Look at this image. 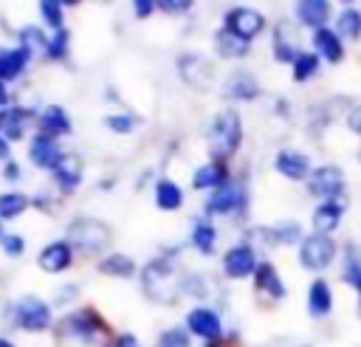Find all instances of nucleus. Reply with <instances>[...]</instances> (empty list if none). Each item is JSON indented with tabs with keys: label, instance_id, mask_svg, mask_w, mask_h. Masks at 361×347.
<instances>
[{
	"label": "nucleus",
	"instance_id": "603ef678",
	"mask_svg": "<svg viewBox=\"0 0 361 347\" xmlns=\"http://www.w3.org/2000/svg\"><path fill=\"white\" fill-rule=\"evenodd\" d=\"M0 347H17L11 339H6V336H0Z\"/></svg>",
	"mask_w": 361,
	"mask_h": 347
},
{
	"label": "nucleus",
	"instance_id": "c9c22d12",
	"mask_svg": "<svg viewBox=\"0 0 361 347\" xmlns=\"http://www.w3.org/2000/svg\"><path fill=\"white\" fill-rule=\"evenodd\" d=\"M17 45H23V48L31 51V54H45V48H48V34H45V28H39V25H25V28L17 31Z\"/></svg>",
	"mask_w": 361,
	"mask_h": 347
},
{
	"label": "nucleus",
	"instance_id": "6e6d98bb",
	"mask_svg": "<svg viewBox=\"0 0 361 347\" xmlns=\"http://www.w3.org/2000/svg\"><path fill=\"white\" fill-rule=\"evenodd\" d=\"M341 3H344V6H355V0H341Z\"/></svg>",
	"mask_w": 361,
	"mask_h": 347
},
{
	"label": "nucleus",
	"instance_id": "2f4dec72",
	"mask_svg": "<svg viewBox=\"0 0 361 347\" xmlns=\"http://www.w3.org/2000/svg\"><path fill=\"white\" fill-rule=\"evenodd\" d=\"M28 118H31V113L23 107H14V104L0 107V135H6L8 141H20L25 135Z\"/></svg>",
	"mask_w": 361,
	"mask_h": 347
},
{
	"label": "nucleus",
	"instance_id": "7c9ffc66",
	"mask_svg": "<svg viewBox=\"0 0 361 347\" xmlns=\"http://www.w3.org/2000/svg\"><path fill=\"white\" fill-rule=\"evenodd\" d=\"M214 51L223 56V59H245L251 54V42H245L243 37L231 34L228 28H217L214 31Z\"/></svg>",
	"mask_w": 361,
	"mask_h": 347
},
{
	"label": "nucleus",
	"instance_id": "f257e3e1",
	"mask_svg": "<svg viewBox=\"0 0 361 347\" xmlns=\"http://www.w3.org/2000/svg\"><path fill=\"white\" fill-rule=\"evenodd\" d=\"M180 276H183V274L178 271L172 254L152 257V260L138 271L141 293H144L152 305H175V302L183 296Z\"/></svg>",
	"mask_w": 361,
	"mask_h": 347
},
{
	"label": "nucleus",
	"instance_id": "dca6fc26",
	"mask_svg": "<svg viewBox=\"0 0 361 347\" xmlns=\"http://www.w3.org/2000/svg\"><path fill=\"white\" fill-rule=\"evenodd\" d=\"M73 245L68 240H51L37 254V268L45 274H62L73 265Z\"/></svg>",
	"mask_w": 361,
	"mask_h": 347
},
{
	"label": "nucleus",
	"instance_id": "79ce46f5",
	"mask_svg": "<svg viewBox=\"0 0 361 347\" xmlns=\"http://www.w3.org/2000/svg\"><path fill=\"white\" fill-rule=\"evenodd\" d=\"M152 347H192V333L183 324L166 327V330L158 333V339H155Z\"/></svg>",
	"mask_w": 361,
	"mask_h": 347
},
{
	"label": "nucleus",
	"instance_id": "8fccbe9b",
	"mask_svg": "<svg viewBox=\"0 0 361 347\" xmlns=\"http://www.w3.org/2000/svg\"><path fill=\"white\" fill-rule=\"evenodd\" d=\"M0 161H3V164L11 161V141H8L6 135H0Z\"/></svg>",
	"mask_w": 361,
	"mask_h": 347
},
{
	"label": "nucleus",
	"instance_id": "cd10ccee",
	"mask_svg": "<svg viewBox=\"0 0 361 347\" xmlns=\"http://www.w3.org/2000/svg\"><path fill=\"white\" fill-rule=\"evenodd\" d=\"M31 51H25L23 45H14V48H0V79L3 82H14L23 76V71L28 68L31 62Z\"/></svg>",
	"mask_w": 361,
	"mask_h": 347
},
{
	"label": "nucleus",
	"instance_id": "3c124183",
	"mask_svg": "<svg viewBox=\"0 0 361 347\" xmlns=\"http://www.w3.org/2000/svg\"><path fill=\"white\" fill-rule=\"evenodd\" d=\"M8 99H11V93H8V82L0 79V107H8Z\"/></svg>",
	"mask_w": 361,
	"mask_h": 347
},
{
	"label": "nucleus",
	"instance_id": "bb28decb",
	"mask_svg": "<svg viewBox=\"0 0 361 347\" xmlns=\"http://www.w3.org/2000/svg\"><path fill=\"white\" fill-rule=\"evenodd\" d=\"M186 195H183V186L172 178H158L152 183V203L161 209V212H178L183 206Z\"/></svg>",
	"mask_w": 361,
	"mask_h": 347
},
{
	"label": "nucleus",
	"instance_id": "1a4fd4ad",
	"mask_svg": "<svg viewBox=\"0 0 361 347\" xmlns=\"http://www.w3.org/2000/svg\"><path fill=\"white\" fill-rule=\"evenodd\" d=\"M305 189L316 200H344L347 175L338 164H319V166H313L310 178L305 181Z\"/></svg>",
	"mask_w": 361,
	"mask_h": 347
},
{
	"label": "nucleus",
	"instance_id": "39448f33",
	"mask_svg": "<svg viewBox=\"0 0 361 347\" xmlns=\"http://www.w3.org/2000/svg\"><path fill=\"white\" fill-rule=\"evenodd\" d=\"M206 217H234L243 220L248 212V186L243 178H231L228 183L212 189L206 195Z\"/></svg>",
	"mask_w": 361,
	"mask_h": 347
},
{
	"label": "nucleus",
	"instance_id": "9b49d317",
	"mask_svg": "<svg viewBox=\"0 0 361 347\" xmlns=\"http://www.w3.org/2000/svg\"><path fill=\"white\" fill-rule=\"evenodd\" d=\"M223 28H228L231 34L243 37L245 42H254L265 28H268V20L259 8L254 6H231L226 14H223Z\"/></svg>",
	"mask_w": 361,
	"mask_h": 347
},
{
	"label": "nucleus",
	"instance_id": "4468645a",
	"mask_svg": "<svg viewBox=\"0 0 361 347\" xmlns=\"http://www.w3.org/2000/svg\"><path fill=\"white\" fill-rule=\"evenodd\" d=\"M310 45H313V51L319 54V59L327 62V65H341V62L347 59V42H344V39L338 37V31L330 28V25L316 28V31L310 34Z\"/></svg>",
	"mask_w": 361,
	"mask_h": 347
},
{
	"label": "nucleus",
	"instance_id": "4c0bfd02",
	"mask_svg": "<svg viewBox=\"0 0 361 347\" xmlns=\"http://www.w3.org/2000/svg\"><path fill=\"white\" fill-rule=\"evenodd\" d=\"M274 237H276V245H296L305 240V229L299 220H279L274 223Z\"/></svg>",
	"mask_w": 361,
	"mask_h": 347
},
{
	"label": "nucleus",
	"instance_id": "7ed1b4c3",
	"mask_svg": "<svg viewBox=\"0 0 361 347\" xmlns=\"http://www.w3.org/2000/svg\"><path fill=\"white\" fill-rule=\"evenodd\" d=\"M243 144V116L234 107H223L212 116L206 130V147L212 161H228Z\"/></svg>",
	"mask_w": 361,
	"mask_h": 347
},
{
	"label": "nucleus",
	"instance_id": "72a5a7b5",
	"mask_svg": "<svg viewBox=\"0 0 361 347\" xmlns=\"http://www.w3.org/2000/svg\"><path fill=\"white\" fill-rule=\"evenodd\" d=\"M319 68H322L319 54H316V51H302V54L293 59V65H290V79H293L296 85H305V82H310L313 76H319Z\"/></svg>",
	"mask_w": 361,
	"mask_h": 347
},
{
	"label": "nucleus",
	"instance_id": "20e7f679",
	"mask_svg": "<svg viewBox=\"0 0 361 347\" xmlns=\"http://www.w3.org/2000/svg\"><path fill=\"white\" fill-rule=\"evenodd\" d=\"M56 336L73 347H102L107 339V322L93 308H79L56 322Z\"/></svg>",
	"mask_w": 361,
	"mask_h": 347
},
{
	"label": "nucleus",
	"instance_id": "4d7b16f0",
	"mask_svg": "<svg viewBox=\"0 0 361 347\" xmlns=\"http://www.w3.org/2000/svg\"><path fill=\"white\" fill-rule=\"evenodd\" d=\"M358 319H361V305H358Z\"/></svg>",
	"mask_w": 361,
	"mask_h": 347
},
{
	"label": "nucleus",
	"instance_id": "37998d69",
	"mask_svg": "<svg viewBox=\"0 0 361 347\" xmlns=\"http://www.w3.org/2000/svg\"><path fill=\"white\" fill-rule=\"evenodd\" d=\"M0 248H3V254H6L8 260H17V257H23V251H25V237L8 231V234L0 240Z\"/></svg>",
	"mask_w": 361,
	"mask_h": 347
},
{
	"label": "nucleus",
	"instance_id": "f3484780",
	"mask_svg": "<svg viewBox=\"0 0 361 347\" xmlns=\"http://www.w3.org/2000/svg\"><path fill=\"white\" fill-rule=\"evenodd\" d=\"M259 93H262V87L251 71H231L223 82V96L237 104H248V102L259 99Z\"/></svg>",
	"mask_w": 361,
	"mask_h": 347
},
{
	"label": "nucleus",
	"instance_id": "9d476101",
	"mask_svg": "<svg viewBox=\"0 0 361 347\" xmlns=\"http://www.w3.org/2000/svg\"><path fill=\"white\" fill-rule=\"evenodd\" d=\"M257 265H259V251H257L254 245L243 243V240L234 243V245H228V248L223 251V257H220L223 276H226V279H234V282L254 276Z\"/></svg>",
	"mask_w": 361,
	"mask_h": 347
},
{
	"label": "nucleus",
	"instance_id": "6e6552de",
	"mask_svg": "<svg viewBox=\"0 0 361 347\" xmlns=\"http://www.w3.org/2000/svg\"><path fill=\"white\" fill-rule=\"evenodd\" d=\"M175 68H178V76L186 87L197 90V93H206L214 87L217 82V71H214V62L197 51H183L178 59H175Z\"/></svg>",
	"mask_w": 361,
	"mask_h": 347
},
{
	"label": "nucleus",
	"instance_id": "f8f14e48",
	"mask_svg": "<svg viewBox=\"0 0 361 347\" xmlns=\"http://www.w3.org/2000/svg\"><path fill=\"white\" fill-rule=\"evenodd\" d=\"M183 327H186L195 339H200L203 344H214V341L223 339V319H220V313H217L214 308H209V305H195V308L186 313Z\"/></svg>",
	"mask_w": 361,
	"mask_h": 347
},
{
	"label": "nucleus",
	"instance_id": "58836bf2",
	"mask_svg": "<svg viewBox=\"0 0 361 347\" xmlns=\"http://www.w3.org/2000/svg\"><path fill=\"white\" fill-rule=\"evenodd\" d=\"M37 8H39V20L45 28L51 31L65 28V6L59 0H37Z\"/></svg>",
	"mask_w": 361,
	"mask_h": 347
},
{
	"label": "nucleus",
	"instance_id": "a18cd8bd",
	"mask_svg": "<svg viewBox=\"0 0 361 347\" xmlns=\"http://www.w3.org/2000/svg\"><path fill=\"white\" fill-rule=\"evenodd\" d=\"M344 127H347L353 135H358V138H361V102H358V104H353V107L347 110V116H344Z\"/></svg>",
	"mask_w": 361,
	"mask_h": 347
},
{
	"label": "nucleus",
	"instance_id": "6ab92c4d",
	"mask_svg": "<svg viewBox=\"0 0 361 347\" xmlns=\"http://www.w3.org/2000/svg\"><path fill=\"white\" fill-rule=\"evenodd\" d=\"M54 178V186L62 192V195H73L85 178V161L76 155V152H65L62 161L56 164V169L51 172Z\"/></svg>",
	"mask_w": 361,
	"mask_h": 347
},
{
	"label": "nucleus",
	"instance_id": "a211bd4d",
	"mask_svg": "<svg viewBox=\"0 0 361 347\" xmlns=\"http://www.w3.org/2000/svg\"><path fill=\"white\" fill-rule=\"evenodd\" d=\"M293 20L302 28H324L333 20V3L330 0H293Z\"/></svg>",
	"mask_w": 361,
	"mask_h": 347
},
{
	"label": "nucleus",
	"instance_id": "393cba45",
	"mask_svg": "<svg viewBox=\"0 0 361 347\" xmlns=\"http://www.w3.org/2000/svg\"><path fill=\"white\" fill-rule=\"evenodd\" d=\"M307 313L313 319H327L336 308V293H333V285L324 279V276H316L310 285H307Z\"/></svg>",
	"mask_w": 361,
	"mask_h": 347
},
{
	"label": "nucleus",
	"instance_id": "473e14b6",
	"mask_svg": "<svg viewBox=\"0 0 361 347\" xmlns=\"http://www.w3.org/2000/svg\"><path fill=\"white\" fill-rule=\"evenodd\" d=\"M333 28L338 31V37H341L344 42H361V8L344 6V8L336 14Z\"/></svg>",
	"mask_w": 361,
	"mask_h": 347
},
{
	"label": "nucleus",
	"instance_id": "a19ab883",
	"mask_svg": "<svg viewBox=\"0 0 361 347\" xmlns=\"http://www.w3.org/2000/svg\"><path fill=\"white\" fill-rule=\"evenodd\" d=\"M243 243L254 245L257 251H268L276 248V237H274V226H248L243 234Z\"/></svg>",
	"mask_w": 361,
	"mask_h": 347
},
{
	"label": "nucleus",
	"instance_id": "423d86ee",
	"mask_svg": "<svg viewBox=\"0 0 361 347\" xmlns=\"http://www.w3.org/2000/svg\"><path fill=\"white\" fill-rule=\"evenodd\" d=\"M338 254H341V245L336 243L333 234H316L313 231V234H305L296 257H299V268L319 276L322 271H327L338 260Z\"/></svg>",
	"mask_w": 361,
	"mask_h": 347
},
{
	"label": "nucleus",
	"instance_id": "412c9836",
	"mask_svg": "<svg viewBox=\"0 0 361 347\" xmlns=\"http://www.w3.org/2000/svg\"><path fill=\"white\" fill-rule=\"evenodd\" d=\"M274 169H276L282 178L293 181V183L307 181L310 172H313L310 158H307L305 152H299V150H279V152L274 155Z\"/></svg>",
	"mask_w": 361,
	"mask_h": 347
},
{
	"label": "nucleus",
	"instance_id": "f704fd0d",
	"mask_svg": "<svg viewBox=\"0 0 361 347\" xmlns=\"http://www.w3.org/2000/svg\"><path fill=\"white\" fill-rule=\"evenodd\" d=\"M31 209V197L25 192H0V220H17Z\"/></svg>",
	"mask_w": 361,
	"mask_h": 347
},
{
	"label": "nucleus",
	"instance_id": "aec40b11",
	"mask_svg": "<svg viewBox=\"0 0 361 347\" xmlns=\"http://www.w3.org/2000/svg\"><path fill=\"white\" fill-rule=\"evenodd\" d=\"M305 48L296 42V34L290 31V23L279 20L271 31V54H274V62L279 65H293V59L302 54Z\"/></svg>",
	"mask_w": 361,
	"mask_h": 347
},
{
	"label": "nucleus",
	"instance_id": "de8ad7c7",
	"mask_svg": "<svg viewBox=\"0 0 361 347\" xmlns=\"http://www.w3.org/2000/svg\"><path fill=\"white\" fill-rule=\"evenodd\" d=\"M110 347H141V339L135 333H118L110 339Z\"/></svg>",
	"mask_w": 361,
	"mask_h": 347
},
{
	"label": "nucleus",
	"instance_id": "e433bc0d",
	"mask_svg": "<svg viewBox=\"0 0 361 347\" xmlns=\"http://www.w3.org/2000/svg\"><path fill=\"white\" fill-rule=\"evenodd\" d=\"M68 51H71V28H56V31H51L48 34V48H45V59H51V62H62L65 56H68Z\"/></svg>",
	"mask_w": 361,
	"mask_h": 347
},
{
	"label": "nucleus",
	"instance_id": "f03ea898",
	"mask_svg": "<svg viewBox=\"0 0 361 347\" xmlns=\"http://www.w3.org/2000/svg\"><path fill=\"white\" fill-rule=\"evenodd\" d=\"M65 240L73 245V251L79 257H104L107 248L113 245V229L102 220V217H90V214H79L68 223L65 229Z\"/></svg>",
	"mask_w": 361,
	"mask_h": 347
},
{
	"label": "nucleus",
	"instance_id": "49530a36",
	"mask_svg": "<svg viewBox=\"0 0 361 347\" xmlns=\"http://www.w3.org/2000/svg\"><path fill=\"white\" fill-rule=\"evenodd\" d=\"M155 11V0H133V14L135 20H147Z\"/></svg>",
	"mask_w": 361,
	"mask_h": 347
},
{
	"label": "nucleus",
	"instance_id": "2eb2a0df",
	"mask_svg": "<svg viewBox=\"0 0 361 347\" xmlns=\"http://www.w3.org/2000/svg\"><path fill=\"white\" fill-rule=\"evenodd\" d=\"M62 147L56 138L45 135V133H34L31 141H28V161L37 166V169H45V172H54L56 164L62 161Z\"/></svg>",
	"mask_w": 361,
	"mask_h": 347
},
{
	"label": "nucleus",
	"instance_id": "c85d7f7f",
	"mask_svg": "<svg viewBox=\"0 0 361 347\" xmlns=\"http://www.w3.org/2000/svg\"><path fill=\"white\" fill-rule=\"evenodd\" d=\"M189 243L200 257H212L217 251V229L209 217H197L189 231Z\"/></svg>",
	"mask_w": 361,
	"mask_h": 347
},
{
	"label": "nucleus",
	"instance_id": "09e8293b",
	"mask_svg": "<svg viewBox=\"0 0 361 347\" xmlns=\"http://www.w3.org/2000/svg\"><path fill=\"white\" fill-rule=\"evenodd\" d=\"M20 178H23V166H20L17 161H6V164H3V181L17 183Z\"/></svg>",
	"mask_w": 361,
	"mask_h": 347
},
{
	"label": "nucleus",
	"instance_id": "5fc2aeb1",
	"mask_svg": "<svg viewBox=\"0 0 361 347\" xmlns=\"http://www.w3.org/2000/svg\"><path fill=\"white\" fill-rule=\"evenodd\" d=\"M6 234H8V231H6V229H3V220H0V240H3V237H6Z\"/></svg>",
	"mask_w": 361,
	"mask_h": 347
},
{
	"label": "nucleus",
	"instance_id": "ddd939ff",
	"mask_svg": "<svg viewBox=\"0 0 361 347\" xmlns=\"http://www.w3.org/2000/svg\"><path fill=\"white\" fill-rule=\"evenodd\" d=\"M251 288H254L257 299L271 302V305H276L288 296V288H285V282H282V276H279V271L271 260H259V265L251 276Z\"/></svg>",
	"mask_w": 361,
	"mask_h": 347
},
{
	"label": "nucleus",
	"instance_id": "864d4df0",
	"mask_svg": "<svg viewBox=\"0 0 361 347\" xmlns=\"http://www.w3.org/2000/svg\"><path fill=\"white\" fill-rule=\"evenodd\" d=\"M59 3H62V6H65V8H68V6H79V3H82V0H59Z\"/></svg>",
	"mask_w": 361,
	"mask_h": 347
},
{
	"label": "nucleus",
	"instance_id": "0eeeda50",
	"mask_svg": "<svg viewBox=\"0 0 361 347\" xmlns=\"http://www.w3.org/2000/svg\"><path fill=\"white\" fill-rule=\"evenodd\" d=\"M11 324L23 333H45L54 327L51 305L37 293H23L11 305Z\"/></svg>",
	"mask_w": 361,
	"mask_h": 347
},
{
	"label": "nucleus",
	"instance_id": "a878e982",
	"mask_svg": "<svg viewBox=\"0 0 361 347\" xmlns=\"http://www.w3.org/2000/svg\"><path fill=\"white\" fill-rule=\"evenodd\" d=\"M338 262H341V282L350 285L361 296V245L353 243V240H347L341 245Z\"/></svg>",
	"mask_w": 361,
	"mask_h": 347
},
{
	"label": "nucleus",
	"instance_id": "4be33fe9",
	"mask_svg": "<svg viewBox=\"0 0 361 347\" xmlns=\"http://www.w3.org/2000/svg\"><path fill=\"white\" fill-rule=\"evenodd\" d=\"M234 175H231V169H228V161H206V164H200V166H195V172H192V189L195 192H212V189H217V186H223V183H228Z\"/></svg>",
	"mask_w": 361,
	"mask_h": 347
},
{
	"label": "nucleus",
	"instance_id": "c03bdc74",
	"mask_svg": "<svg viewBox=\"0 0 361 347\" xmlns=\"http://www.w3.org/2000/svg\"><path fill=\"white\" fill-rule=\"evenodd\" d=\"M195 6V0H155V8L164 14H189Z\"/></svg>",
	"mask_w": 361,
	"mask_h": 347
},
{
	"label": "nucleus",
	"instance_id": "c756f323",
	"mask_svg": "<svg viewBox=\"0 0 361 347\" xmlns=\"http://www.w3.org/2000/svg\"><path fill=\"white\" fill-rule=\"evenodd\" d=\"M96 268H99V274L113 276V279H130V276H135V271H138L135 260H133L130 254H124V251H110V254H104V257L96 262Z\"/></svg>",
	"mask_w": 361,
	"mask_h": 347
},
{
	"label": "nucleus",
	"instance_id": "5701e85b",
	"mask_svg": "<svg viewBox=\"0 0 361 347\" xmlns=\"http://www.w3.org/2000/svg\"><path fill=\"white\" fill-rule=\"evenodd\" d=\"M347 203L344 200H319L310 212V226L316 234H333L344 220Z\"/></svg>",
	"mask_w": 361,
	"mask_h": 347
},
{
	"label": "nucleus",
	"instance_id": "13d9d810",
	"mask_svg": "<svg viewBox=\"0 0 361 347\" xmlns=\"http://www.w3.org/2000/svg\"><path fill=\"white\" fill-rule=\"evenodd\" d=\"M358 158H361V152H358Z\"/></svg>",
	"mask_w": 361,
	"mask_h": 347
},
{
	"label": "nucleus",
	"instance_id": "ea45409f",
	"mask_svg": "<svg viewBox=\"0 0 361 347\" xmlns=\"http://www.w3.org/2000/svg\"><path fill=\"white\" fill-rule=\"evenodd\" d=\"M102 124H104V130H110V133H116V135H130V133H135L138 130V116H133V113H107L104 118H102Z\"/></svg>",
	"mask_w": 361,
	"mask_h": 347
},
{
	"label": "nucleus",
	"instance_id": "b1692460",
	"mask_svg": "<svg viewBox=\"0 0 361 347\" xmlns=\"http://www.w3.org/2000/svg\"><path fill=\"white\" fill-rule=\"evenodd\" d=\"M37 133H45L51 138H62V135H71L73 133V121H71V113L62 107V104H45L37 116Z\"/></svg>",
	"mask_w": 361,
	"mask_h": 347
}]
</instances>
